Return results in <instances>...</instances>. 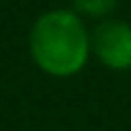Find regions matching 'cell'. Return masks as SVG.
<instances>
[{"label": "cell", "instance_id": "obj_2", "mask_svg": "<svg viewBox=\"0 0 131 131\" xmlns=\"http://www.w3.org/2000/svg\"><path fill=\"white\" fill-rule=\"evenodd\" d=\"M92 52L109 70H131V24L122 20H103L90 35Z\"/></svg>", "mask_w": 131, "mask_h": 131}, {"label": "cell", "instance_id": "obj_1", "mask_svg": "<svg viewBox=\"0 0 131 131\" xmlns=\"http://www.w3.org/2000/svg\"><path fill=\"white\" fill-rule=\"evenodd\" d=\"M33 61L50 77H72L88 63L92 42L85 22L72 9L42 13L28 35Z\"/></svg>", "mask_w": 131, "mask_h": 131}, {"label": "cell", "instance_id": "obj_3", "mask_svg": "<svg viewBox=\"0 0 131 131\" xmlns=\"http://www.w3.org/2000/svg\"><path fill=\"white\" fill-rule=\"evenodd\" d=\"M118 2L120 0H72L74 5V13H79L81 18L88 15V18H107L116 11Z\"/></svg>", "mask_w": 131, "mask_h": 131}]
</instances>
